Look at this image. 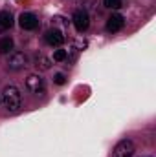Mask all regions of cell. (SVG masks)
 I'll return each mask as SVG.
<instances>
[{"label":"cell","instance_id":"cell-12","mask_svg":"<svg viewBox=\"0 0 156 157\" xmlns=\"http://www.w3.org/2000/svg\"><path fill=\"white\" fill-rule=\"evenodd\" d=\"M66 57H68L66 49H55V53H53V60L55 62H63V60H66Z\"/></svg>","mask_w":156,"mask_h":157},{"label":"cell","instance_id":"cell-13","mask_svg":"<svg viewBox=\"0 0 156 157\" xmlns=\"http://www.w3.org/2000/svg\"><path fill=\"white\" fill-rule=\"evenodd\" d=\"M103 6L109 9H119L121 7V0H103Z\"/></svg>","mask_w":156,"mask_h":157},{"label":"cell","instance_id":"cell-9","mask_svg":"<svg viewBox=\"0 0 156 157\" xmlns=\"http://www.w3.org/2000/svg\"><path fill=\"white\" fill-rule=\"evenodd\" d=\"M13 26V15L9 11H0V31H6Z\"/></svg>","mask_w":156,"mask_h":157},{"label":"cell","instance_id":"cell-6","mask_svg":"<svg viewBox=\"0 0 156 157\" xmlns=\"http://www.w3.org/2000/svg\"><path fill=\"white\" fill-rule=\"evenodd\" d=\"M26 88L31 91V93H37V95H40V93H44V78L40 77V75H30V77L26 78Z\"/></svg>","mask_w":156,"mask_h":157},{"label":"cell","instance_id":"cell-3","mask_svg":"<svg viewBox=\"0 0 156 157\" xmlns=\"http://www.w3.org/2000/svg\"><path fill=\"white\" fill-rule=\"evenodd\" d=\"M134 152H136L134 143H132L130 139H123V141H119V143L116 144L112 157H132Z\"/></svg>","mask_w":156,"mask_h":157},{"label":"cell","instance_id":"cell-5","mask_svg":"<svg viewBox=\"0 0 156 157\" xmlns=\"http://www.w3.org/2000/svg\"><path fill=\"white\" fill-rule=\"evenodd\" d=\"M18 26L26 31H33V29L39 28V18L33 13H22L18 17Z\"/></svg>","mask_w":156,"mask_h":157},{"label":"cell","instance_id":"cell-8","mask_svg":"<svg viewBox=\"0 0 156 157\" xmlns=\"http://www.w3.org/2000/svg\"><path fill=\"white\" fill-rule=\"evenodd\" d=\"M123 26H125V18L119 13L110 15L107 20V31H110V33H117L119 29H123Z\"/></svg>","mask_w":156,"mask_h":157},{"label":"cell","instance_id":"cell-10","mask_svg":"<svg viewBox=\"0 0 156 157\" xmlns=\"http://www.w3.org/2000/svg\"><path fill=\"white\" fill-rule=\"evenodd\" d=\"M13 49V39L11 37H2L0 39V55H6Z\"/></svg>","mask_w":156,"mask_h":157},{"label":"cell","instance_id":"cell-1","mask_svg":"<svg viewBox=\"0 0 156 157\" xmlns=\"http://www.w3.org/2000/svg\"><path fill=\"white\" fill-rule=\"evenodd\" d=\"M0 102L4 104V108L7 110V112H17L18 108H20V104H22V97H20V91L15 88V86H7V88H4V93H2V97H0Z\"/></svg>","mask_w":156,"mask_h":157},{"label":"cell","instance_id":"cell-2","mask_svg":"<svg viewBox=\"0 0 156 157\" xmlns=\"http://www.w3.org/2000/svg\"><path fill=\"white\" fill-rule=\"evenodd\" d=\"M26 66H28V57L22 51H15V53L9 55V59H7V70L18 71V70H24Z\"/></svg>","mask_w":156,"mask_h":157},{"label":"cell","instance_id":"cell-4","mask_svg":"<svg viewBox=\"0 0 156 157\" xmlns=\"http://www.w3.org/2000/svg\"><path fill=\"white\" fill-rule=\"evenodd\" d=\"M72 22H74V26H76V29H77L79 33H83L90 26V17H88V13L84 9H77L74 13V17H72Z\"/></svg>","mask_w":156,"mask_h":157},{"label":"cell","instance_id":"cell-7","mask_svg":"<svg viewBox=\"0 0 156 157\" xmlns=\"http://www.w3.org/2000/svg\"><path fill=\"white\" fill-rule=\"evenodd\" d=\"M44 40L50 44V46H53V48H59V46H63L64 44V35H63V31H59V29H50V31H46V35H44Z\"/></svg>","mask_w":156,"mask_h":157},{"label":"cell","instance_id":"cell-14","mask_svg":"<svg viewBox=\"0 0 156 157\" xmlns=\"http://www.w3.org/2000/svg\"><path fill=\"white\" fill-rule=\"evenodd\" d=\"M53 82H55V84H59V86H63V84L66 82V77H64L63 73H55V77H53Z\"/></svg>","mask_w":156,"mask_h":157},{"label":"cell","instance_id":"cell-11","mask_svg":"<svg viewBox=\"0 0 156 157\" xmlns=\"http://www.w3.org/2000/svg\"><path fill=\"white\" fill-rule=\"evenodd\" d=\"M35 66L42 70V71H46V70H50L51 68V60L48 59V57H44V55H37V59H35Z\"/></svg>","mask_w":156,"mask_h":157}]
</instances>
